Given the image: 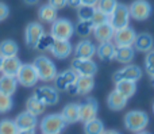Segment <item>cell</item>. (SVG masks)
I'll return each instance as SVG.
<instances>
[{
    "instance_id": "4",
    "label": "cell",
    "mask_w": 154,
    "mask_h": 134,
    "mask_svg": "<svg viewBox=\"0 0 154 134\" xmlns=\"http://www.w3.org/2000/svg\"><path fill=\"white\" fill-rule=\"evenodd\" d=\"M66 123L62 119L61 114H49L43 117L39 122V129L42 134H61Z\"/></svg>"
},
{
    "instance_id": "6",
    "label": "cell",
    "mask_w": 154,
    "mask_h": 134,
    "mask_svg": "<svg viewBox=\"0 0 154 134\" xmlns=\"http://www.w3.org/2000/svg\"><path fill=\"white\" fill-rule=\"evenodd\" d=\"M16 80L20 86L26 87V88H31L39 81V77H38V73L32 64H22L20 69L16 75Z\"/></svg>"
},
{
    "instance_id": "44",
    "label": "cell",
    "mask_w": 154,
    "mask_h": 134,
    "mask_svg": "<svg viewBox=\"0 0 154 134\" xmlns=\"http://www.w3.org/2000/svg\"><path fill=\"white\" fill-rule=\"evenodd\" d=\"M18 134H35V129H31V130H19Z\"/></svg>"
},
{
    "instance_id": "13",
    "label": "cell",
    "mask_w": 154,
    "mask_h": 134,
    "mask_svg": "<svg viewBox=\"0 0 154 134\" xmlns=\"http://www.w3.org/2000/svg\"><path fill=\"white\" fill-rule=\"evenodd\" d=\"M135 38H137L135 30L133 27L127 26L123 27V29L115 30L112 39H114V43L116 46H133Z\"/></svg>"
},
{
    "instance_id": "46",
    "label": "cell",
    "mask_w": 154,
    "mask_h": 134,
    "mask_svg": "<svg viewBox=\"0 0 154 134\" xmlns=\"http://www.w3.org/2000/svg\"><path fill=\"white\" fill-rule=\"evenodd\" d=\"M101 134H120V133L116 132V130H104Z\"/></svg>"
},
{
    "instance_id": "38",
    "label": "cell",
    "mask_w": 154,
    "mask_h": 134,
    "mask_svg": "<svg viewBox=\"0 0 154 134\" xmlns=\"http://www.w3.org/2000/svg\"><path fill=\"white\" fill-rule=\"evenodd\" d=\"M107 22H108V15H106L104 12H101L100 10L96 8L93 15H92V18H91L92 26L96 27V26H100V24H103V23H107Z\"/></svg>"
},
{
    "instance_id": "1",
    "label": "cell",
    "mask_w": 154,
    "mask_h": 134,
    "mask_svg": "<svg viewBox=\"0 0 154 134\" xmlns=\"http://www.w3.org/2000/svg\"><path fill=\"white\" fill-rule=\"evenodd\" d=\"M149 125V115L145 111L133 110L125 115V126L128 132L138 133L145 130Z\"/></svg>"
},
{
    "instance_id": "42",
    "label": "cell",
    "mask_w": 154,
    "mask_h": 134,
    "mask_svg": "<svg viewBox=\"0 0 154 134\" xmlns=\"http://www.w3.org/2000/svg\"><path fill=\"white\" fill-rule=\"evenodd\" d=\"M66 5H70L73 8H79L81 5V0H66Z\"/></svg>"
},
{
    "instance_id": "23",
    "label": "cell",
    "mask_w": 154,
    "mask_h": 134,
    "mask_svg": "<svg viewBox=\"0 0 154 134\" xmlns=\"http://www.w3.org/2000/svg\"><path fill=\"white\" fill-rule=\"evenodd\" d=\"M61 117L65 121L66 125L77 123L80 121V114H79V104L77 103H69L66 104L61 111Z\"/></svg>"
},
{
    "instance_id": "43",
    "label": "cell",
    "mask_w": 154,
    "mask_h": 134,
    "mask_svg": "<svg viewBox=\"0 0 154 134\" xmlns=\"http://www.w3.org/2000/svg\"><path fill=\"white\" fill-rule=\"evenodd\" d=\"M99 0H81V5H91V7H96Z\"/></svg>"
},
{
    "instance_id": "21",
    "label": "cell",
    "mask_w": 154,
    "mask_h": 134,
    "mask_svg": "<svg viewBox=\"0 0 154 134\" xmlns=\"http://www.w3.org/2000/svg\"><path fill=\"white\" fill-rule=\"evenodd\" d=\"M92 33L99 42H107V41H112L115 30H114V27L107 22V23H103V24H100V26L93 27Z\"/></svg>"
},
{
    "instance_id": "8",
    "label": "cell",
    "mask_w": 154,
    "mask_h": 134,
    "mask_svg": "<svg viewBox=\"0 0 154 134\" xmlns=\"http://www.w3.org/2000/svg\"><path fill=\"white\" fill-rule=\"evenodd\" d=\"M70 69L75 70L77 76H95L97 72V64L92 58L82 60V58H73L70 64Z\"/></svg>"
},
{
    "instance_id": "10",
    "label": "cell",
    "mask_w": 154,
    "mask_h": 134,
    "mask_svg": "<svg viewBox=\"0 0 154 134\" xmlns=\"http://www.w3.org/2000/svg\"><path fill=\"white\" fill-rule=\"evenodd\" d=\"M142 69L138 65L127 64L126 67H123L122 69H118L114 73V81H120V80H130V81H138L142 77Z\"/></svg>"
},
{
    "instance_id": "19",
    "label": "cell",
    "mask_w": 154,
    "mask_h": 134,
    "mask_svg": "<svg viewBox=\"0 0 154 134\" xmlns=\"http://www.w3.org/2000/svg\"><path fill=\"white\" fill-rule=\"evenodd\" d=\"M20 67H22V62H20V60L18 58V56L16 57H7V58H3L0 72H2L3 75L16 77V75H18Z\"/></svg>"
},
{
    "instance_id": "35",
    "label": "cell",
    "mask_w": 154,
    "mask_h": 134,
    "mask_svg": "<svg viewBox=\"0 0 154 134\" xmlns=\"http://www.w3.org/2000/svg\"><path fill=\"white\" fill-rule=\"evenodd\" d=\"M118 5V0H99L96 8L100 10L101 12H104L106 15H109L112 11L116 8Z\"/></svg>"
},
{
    "instance_id": "26",
    "label": "cell",
    "mask_w": 154,
    "mask_h": 134,
    "mask_svg": "<svg viewBox=\"0 0 154 134\" xmlns=\"http://www.w3.org/2000/svg\"><path fill=\"white\" fill-rule=\"evenodd\" d=\"M115 45L112 41H107V42H100V45L96 48V54L101 61H107V60H114L115 54Z\"/></svg>"
},
{
    "instance_id": "12",
    "label": "cell",
    "mask_w": 154,
    "mask_h": 134,
    "mask_svg": "<svg viewBox=\"0 0 154 134\" xmlns=\"http://www.w3.org/2000/svg\"><path fill=\"white\" fill-rule=\"evenodd\" d=\"M99 111V104L96 102V99L93 98H88L87 100H84L82 103L79 104V114H80V121L82 123L91 121V119L97 117Z\"/></svg>"
},
{
    "instance_id": "3",
    "label": "cell",
    "mask_w": 154,
    "mask_h": 134,
    "mask_svg": "<svg viewBox=\"0 0 154 134\" xmlns=\"http://www.w3.org/2000/svg\"><path fill=\"white\" fill-rule=\"evenodd\" d=\"M50 34L54 39L69 41L75 34V24L66 18H57L51 23Z\"/></svg>"
},
{
    "instance_id": "16",
    "label": "cell",
    "mask_w": 154,
    "mask_h": 134,
    "mask_svg": "<svg viewBox=\"0 0 154 134\" xmlns=\"http://www.w3.org/2000/svg\"><path fill=\"white\" fill-rule=\"evenodd\" d=\"M72 51H73L72 43L69 41H62V39H56L50 49V53L58 60L68 58L72 54Z\"/></svg>"
},
{
    "instance_id": "30",
    "label": "cell",
    "mask_w": 154,
    "mask_h": 134,
    "mask_svg": "<svg viewBox=\"0 0 154 134\" xmlns=\"http://www.w3.org/2000/svg\"><path fill=\"white\" fill-rule=\"evenodd\" d=\"M45 110H46V106L43 104L41 100H38L34 95H32V96H30L29 99H27V102H26V111L31 113L32 115L39 117V115H42V114L45 113Z\"/></svg>"
},
{
    "instance_id": "39",
    "label": "cell",
    "mask_w": 154,
    "mask_h": 134,
    "mask_svg": "<svg viewBox=\"0 0 154 134\" xmlns=\"http://www.w3.org/2000/svg\"><path fill=\"white\" fill-rule=\"evenodd\" d=\"M145 69L146 73L152 77L154 76V50H150L146 54V58H145Z\"/></svg>"
},
{
    "instance_id": "24",
    "label": "cell",
    "mask_w": 154,
    "mask_h": 134,
    "mask_svg": "<svg viewBox=\"0 0 154 134\" xmlns=\"http://www.w3.org/2000/svg\"><path fill=\"white\" fill-rule=\"evenodd\" d=\"M115 91L119 92L126 99H130L137 92V83L130 80H120L115 83Z\"/></svg>"
},
{
    "instance_id": "18",
    "label": "cell",
    "mask_w": 154,
    "mask_h": 134,
    "mask_svg": "<svg viewBox=\"0 0 154 134\" xmlns=\"http://www.w3.org/2000/svg\"><path fill=\"white\" fill-rule=\"evenodd\" d=\"M134 49L142 53H149L150 50H153L154 46V39L152 37V34L149 33H141V34H137V38L134 41Z\"/></svg>"
},
{
    "instance_id": "45",
    "label": "cell",
    "mask_w": 154,
    "mask_h": 134,
    "mask_svg": "<svg viewBox=\"0 0 154 134\" xmlns=\"http://www.w3.org/2000/svg\"><path fill=\"white\" fill-rule=\"evenodd\" d=\"M24 3H26L27 5H34V4H37L38 2H39V0H23Z\"/></svg>"
},
{
    "instance_id": "5",
    "label": "cell",
    "mask_w": 154,
    "mask_h": 134,
    "mask_svg": "<svg viewBox=\"0 0 154 134\" xmlns=\"http://www.w3.org/2000/svg\"><path fill=\"white\" fill-rule=\"evenodd\" d=\"M130 11L128 7L123 3H118L116 8L108 15V23L114 27V30H119L127 27L130 24Z\"/></svg>"
},
{
    "instance_id": "25",
    "label": "cell",
    "mask_w": 154,
    "mask_h": 134,
    "mask_svg": "<svg viewBox=\"0 0 154 134\" xmlns=\"http://www.w3.org/2000/svg\"><path fill=\"white\" fill-rule=\"evenodd\" d=\"M127 100L128 99H126L125 96H122L119 92L114 89L112 92H109L108 98H107V106L112 111H120L127 106Z\"/></svg>"
},
{
    "instance_id": "29",
    "label": "cell",
    "mask_w": 154,
    "mask_h": 134,
    "mask_svg": "<svg viewBox=\"0 0 154 134\" xmlns=\"http://www.w3.org/2000/svg\"><path fill=\"white\" fill-rule=\"evenodd\" d=\"M18 51H19V46L14 39H4L0 42V56L3 58L16 57Z\"/></svg>"
},
{
    "instance_id": "32",
    "label": "cell",
    "mask_w": 154,
    "mask_h": 134,
    "mask_svg": "<svg viewBox=\"0 0 154 134\" xmlns=\"http://www.w3.org/2000/svg\"><path fill=\"white\" fill-rule=\"evenodd\" d=\"M54 41L56 39L53 38V35L51 34H43L42 37L39 38V41L37 42V45H35V49L39 50V51H48V50L50 51Z\"/></svg>"
},
{
    "instance_id": "7",
    "label": "cell",
    "mask_w": 154,
    "mask_h": 134,
    "mask_svg": "<svg viewBox=\"0 0 154 134\" xmlns=\"http://www.w3.org/2000/svg\"><path fill=\"white\" fill-rule=\"evenodd\" d=\"M128 11H130V16L134 20L142 22L150 18L153 12V7L147 0H134L128 7Z\"/></svg>"
},
{
    "instance_id": "50",
    "label": "cell",
    "mask_w": 154,
    "mask_h": 134,
    "mask_svg": "<svg viewBox=\"0 0 154 134\" xmlns=\"http://www.w3.org/2000/svg\"><path fill=\"white\" fill-rule=\"evenodd\" d=\"M153 113H154V103H153Z\"/></svg>"
},
{
    "instance_id": "48",
    "label": "cell",
    "mask_w": 154,
    "mask_h": 134,
    "mask_svg": "<svg viewBox=\"0 0 154 134\" xmlns=\"http://www.w3.org/2000/svg\"><path fill=\"white\" fill-rule=\"evenodd\" d=\"M2 62H3V57L0 56V69H2Z\"/></svg>"
},
{
    "instance_id": "47",
    "label": "cell",
    "mask_w": 154,
    "mask_h": 134,
    "mask_svg": "<svg viewBox=\"0 0 154 134\" xmlns=\"http://www.w3.org/2000/svg\"><path fill=\"white\" fill-rule=\"evenodd\" d=\"M134 134H150L149 132H146V130H142V132H138V133H134Z\"/></svg>"
},
{
    "instance_id": "37",
    "label": "cell",
    "mask_w": 154,
    "mask_h": 134,
    "mask_svg": "<svg viewBox=\"0 0 154 134\" xmlns=\"http://www.w3.org/2000/svg\"><path fill=\"white\" fill-rule=\"evenodd\" d=\"M77 10H79V12H77V15H79V20H91V18H92L96 7H91V5H80Z\"/></svg>"
},
{
    "instance_id": "33",
    "label": "cell",
    "mask_w": 154,
    "mask_h": 134,
    "mask_svg": "<svg viewBox=\"0 0 154 134\" xmlns=\"http://www.w3.org/2000/svg\"><path fill=\"white\" fill-rule=\"evenodd\" d=\"M93 31V26L91 20H79V23L75 26V33L80 35V37H88L91 33Z\"/></svg>"
},
{
    "instance_id": "28",
    "label": "cell",
    "mask_w": 154,
    "mask_h": 134,
    "mask_svg": "<svg viewBox=\"0 0 154 134\" xmlns=\"http://www.w3.org/2000/svg\"><path fill=\"white\" fill-rule=\"evenodd\" d=\"M38 18H39L41 22H43V23H53L54 20H56L58 16H57V10L54 7H51L50 4H43L39 7V10H38Z\"/></svg>"
},
{
    "instance_id": "11",
    "label": "cell",
    "mask_w": 154,
    "mask_h": 134,
    "mask_svg": "<svg viewBox=\"0 0 154 134\" xmlns=\"http://www.w3.org/2000/svg\"><path fill=\"white\" fill-rule=\"evenodd\" d=\"M45 34V29L39 22H31L26 26L24 30V42L29 48H35L39 38Z\"/></svg>"
},
{
    "instance_id": "20",
    "label": "cell",
    "mask_w": 154,
    "mask_h": 134,
    "mask_svg": "<svg viewBox=\"0 0 154 134\" xmlns=\"http://www.w3.org/2000/svg\"><path fill=\"white\" fill-rule=\"evenodd\" d=\"M135 56V49L134 46H116L114 54V60L120 64H130Z\"/></svg>"
},
{
    "instance_id": "17",
    "label": "cell",
    "mask_w": 154,
    "mask_h": 134,
    "mask_svg": "<svg viewBox=\"0 0 154 134\" xmlns=\"http://www.w3.org/2000/svg\"><path fill=\"white\" fill-rule=\"evenodd\" d=\"M15 125L18 130H31L35 129L38 125V119L29 111H23L15 118Z\"/></svg>"
},
{
    "instance_id": "15",
    "label": "cell",
    "mask_w": 154,
    "mask_h": 134,
    "mask_svg": "<svg viewBox=\"0 0 154 134\" xmlns=\"http://www.w3.org/2000/svg\"><path fill=\"white\" fill-rule=\"evenodd\" d=\"M96 54V46L93 45L92 41L87 39H81L75 48V57L76 58H82V60H88L92 58Z\"/></svg>"
},
{
    "instance_id": "22",
    "label": "cell",
    "mask_w": 154,
    "mask_h": 134,
    "mask_svg": "<svg viewBox=\"0 0 154 134\" xmlns=\"http://www.w3.org/2000/svg\"><path fill=\"white\" fill-rule=\"evenodd\" d=\"M75 86L77 95H88L95 88V80L92 76H77Z\"/></svg>"
},
{
    "instance_id": "14",
    "label": "cell",
    "mask_w": 154,
    "mask_h": 134,
    "mask_svg": "<svg viewBox=\"0 0 154 134\" xmlns=\"http://www.w3.org/2000/svg\"><path fill=\"white\" fill-rule=\"evenodd\" d=\"M77 75L75 70L72 69H66L61 73H57V76L54 77V87H56L58 91H68L72 84L76 83Z\"/></svg>"
},
{
    "instance_id": "36",
    "label": "cell",
    "mask_w": 154,
    "mask_h": 134,
    "mask_svg": "<svg viewBox=\"0 0 154 134\" xmlns=\"http://www.w3.org/2000/svg\"><path fill=\"white\" fill-rule=\"evenodd\" d=\"M12 106H14L12 96L0 92V114H5L8 111H11Z\"/></svg>"
},
{
    "instance_id": "41",
    "label": "cell",
    "mask_w": 154,
    "mask_h": 134,
    "mask_svg": "<svg viewBox=\"0 0 154 134\" xmlns=\"http://www.w3.org/2000/svg\"><path fill=\"white\" fill-rule=\"evenodd\" d=\"M8 14H10V8H8L4 3H0V22L4 20L8 16Z\"/></svg>"
},
{
    "instance_id": "40",
    "label": "cell",
    "mask_w": 154,
    "mask_h": 134,
    "mask_svg": "<svg viewBox=\"0 0 154 134\" xmlns=\"http://www.w3.org/2000/svg\"><path fill=\"white\" fill-rule=\"evenodd\" d=\"M49 4L58 11V10H62L66 5V0H49Z\"/></svg>"
},
{
    "instance_id": "31",
    "label": "cell",
    "mask_w": 154,
    "mask_h": 134,
    "mask_svg": "<svg viewBox=\"0 0 154 134\" xmlns=\"http://www.w3.org/2000/svg\"><path fill=\"white\" fill-rule=\"evenodd\" d=\"M104 130V123L97 118H93L84 123V134H101Z\"/></svg>"
},
{
    "instance_id": "2",
    "label": "cell",
    "mask_w": 154,
    "mask_h": 134,
    "mask_svg": "<svg viewBox=\"0 0 154 134\" xmlns=\"http://www.w3.org/2000/svg\"><path fill=\"white\" fill-rule=\"evenodd\" d=\"M35 70L38 73V77L42 81H53L54 77L57 76V68L56 64L50 58L45 56H39L34 60L32 62Z\"/></svg>"
},
{
    "instance_id": "9",
    "label": "cell",
    "mask_w": 154,
    "mask_h": 134,
    "mask_svg": "<svg viewBox=\"0 0 154 134\" xmlns=\"http://www.w3.org/2000/svg\"><path fill=\"white\" fill-rule=\"evenodd\" d=\"M34 96L38 100L43 103V104L48 107V106H56L60 102V94L58 89L56 87H50V86H42L38 87L34 92Z\"/></svg>"
},
{
    "instance_id": "27",
    "label": "cell",
    "mask_w": 154,
    "mask_h": 134,
    "mask_svg": "<svg viewBox=\"0 0 154 134\" xmlns=\"http://www.w3.org/2000/svg\"><path fill=\"white\" fill-rule=\"evenodd\" d=\"M18 88V80L14 76H7V75H2L0 76V92L5 95L12 96L16 92Z\"/></svg>"
},
{
    "instance_id": "49",
    "label": "cell",
    "mask_w": 154,
    "mask_h": 134,
    "mask_svg": "<svg viewBox=\"0 0 154 134\" xmlns=\"http://www.w3.org/2000/svg\"><path fill=\"white\" fill-rule=\"evenodd\" d=\"M152 84L154 86V76H152Z\"/></svg>"
},
{
    "instance_id": "34",
    "label": "cell",
    "mask_w": 154,
    "mask_h": 134,
    "mask_svg": "<svg viewBox=\"0 0 154 134\" xmlns=\"http://www.w3.org/2000/svg\"><path fill=\"white\" fill-rule=\"evenodd\" d=\"M19 130L12 119H3L0 121V134H18Z\"/></svg>"
}]
</instances>
